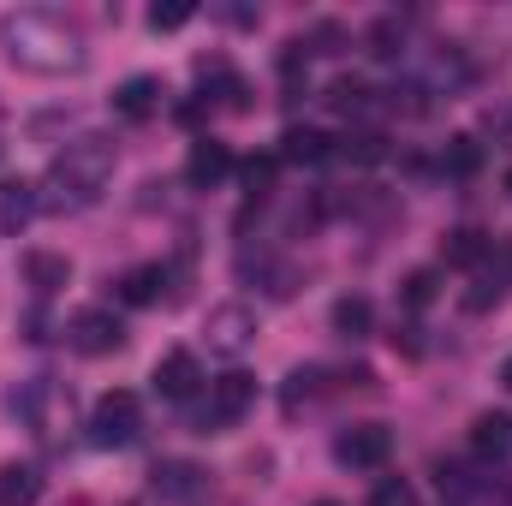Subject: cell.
I'll return each mask as SVG.
<instances>
[{"label":"cell","mask_w":512,"mask_h":506,"mask_svg":"<svg viewBox=\"0 0 512 506\" xmlns=\"http://www.w3.org/2000/svg\"><path fill=\"white\" fill-rule=\"evenodd\" d=\"M507 191H512V173H507Z\"/></svg>","instance_id":"cell-35"},{"label":"cell","mask_w":512,"mask_h":506,"mask_svg":"<svg viewBox=\"0 0 512 506\" xmlns=\"http://www.w3.org/2000/svg\"><path fill=\"white\" fill-rule=\"evenodd\" d=\"M0 54L18 66V72H36V78H66V72H84L90 60V42L84 30L66 18V12H48V6H18L0 18Z\"/></svg>","instance_id":"cell-1"},{"label":"cell","mask_w":512,"mask_h":506,"mask_svg":"<svg viewBox=\"0 0 512 506\" xmlns=\"http://www.w3.org/2000/svg\"><path fill=\"white\" fill-rule=\"evenodd\" d=\"M203 334H209V352L215 358H245L256 346V310L251 304H215Z\"/></svg>","instance_id":"cell-7"},{"label":"cell","mask_w":512,"mask_h":506,"mask_svg":"<svg viewBox=\"0 0 512 506\" xmlns=\"http://www.w3.org/2000/svg\"><path fill=\"white\" fill-rule=\"evenodd\" d=\"M483 167V143L477 137H453L447 143V173H477Z\"/></svg>","instance_id":"cell-28"},{"label":"cell","mask_w":512,"mask_h":506,"mask_svg":"<svg viewBox=\"0 0 512 506\" xmlns=\"http://www.w3.org/2000/svg\"><path fill=\"white\" fill-rule=\"evenodd\" d=\"M328 322H334V334H346V340H364V334H370V322H376V310H370V298H334Z\"/></svg>","instance_id":"cell-19"},{"label":"cell","mask_w":512,"mask_h":506,"mask_svg":"<svg viewBox=\"0 0 512 506\" xmlns=\"http://www.w3.org/2000/svg\"><path fill=\"white\" fill-rule=\"evenodd\" d=\"M36 185L30 179H0V239H18L36 221Z\"/></svg>","instance_id":"cell-12"},{"label":"cell","mask_w":512,"mask_h":506,"mask_svg":"<svg viewBox=\"0 0 512 506\" xmlns=\"http://www.w3.org/2000/svg\"><path fill=\"white\" fill-rule=\"evenodd\" d=\"M251 405H256V376H245V370L215 376L209 381V393H203V411H197V435H221V429H233Z\"/></svg>","instance_id":"cell-3"},{"label":"cell","mask_w":512,"mask_h":506,"mask_svg":"<svg viewBox=\"0 0 512 506\" xmlns=\"http://www.w3.org/2000/svg\"><path fill=\"white\" fill-rule=\"evenodd\" d=\"M501 387H507V393H512V358H507V364H501Z\"/></svg>","instance_id":"cell-33"},{"label":"cell","mask_w":512,"mask_h":506,"mask_svg":"<svg viewBox=\"0 0 512 506\" xmlns=\"http://www.w3.org/2000/svg\"><path fill=\"white\" fill-rule=\"evenodd\" d=\"M161 78H149V72H137V78H126L120 90H114V114L120 120H131V126H143V120H155L161 114Z\"/></svg>","instance_id":"cell-11"},{"label":"cell","mask_w":512,"mask_h":506,"mask_svg":"<svg viewBox=\"0 0 512 506\" xmlns=\"http://www.w3.org/2000/svg\"><path fill=\"white\" fill-rule=\"evenodd\" d=\"M221 18H227V24H256L251 6H221Z\"/></svg>","instance_id":"cell-32"},{"label":"cell","mask_w":512,"mask_h":506,"mask_svg":"<svg viewBox=\"0 0 512 506\" xmlns=\"http://www.w3.org/2000/svg\"><path fill=\"white\" fill-rule=\"evenodd\" d=\"M191 18H197L191 0H167V6L155 0V6H149V30H179V24H191Z\"/></svg>","instance_id":"cell-27"},{"label":"cell","mask_w":512,"mask_h":506,"mask_svg":"<svg viewBox=\"0 0 512 506\" xmlns=\"http://www.w3.org/2000/svg\"><path fill=\"white\" fill-rule=\"evenodd\" d=\"M489 304H501V274H495V280H489V274H477V286L465 292V310H471V316H483Z\"/></svg>","instance_id":"cell-30"},{"label":"cell","mask_w":512,"mask_h":506,"mask_svg":"<svg viewBox=\"0 0 512 506\" xmlns=\"http://www.w3.org/2000/svg\"><path fill=\"white\" fill-rule=\"evenodd\" d=\"M310 506H340V501H310Z\"/></svg>","instance_id":"cell-34"},{"label":"cell","mask_w":512,"mask_h":506,"mask_svg":"<svg viewBox=\"0 0 512 506\" xmlns=\"http://www.w3.org/2000/svg\"><path fill=\"white\" fill-rule=\"evenodd\" d=\"M399 304H405V310L435 304V268H411V274H405V286H399Z\"/></svg>","instance_id":"cell-25"},{"label":"cell","mask_w":512,"mask_h":506,"mask_svg":"<svg viewBox=\"0 0 512 506\" xmlns=\"http://www.w3.org/2000/svg\"><path fill=\"white\" fill-rule=\"evenodd\" d=\"M328 155H334V137L316 126H286L280 149H274V161H292V167H322Z\"/></svg>","instance_id":"cell-13"},{"label":"cell","mask_w":512,"mask_h":506,"mask_svg":"<svg viewBox=\"0 0 512 506\" xmlns=\"http://www.w3.org/2000/svg\"><path fill=\"white\" fill-rule=\"evenodd\" d=\"M441 256H447L453 268H477V262L489 256V239H483L477 227H453V233L441 239Z\"/></svg>","instance_id":"cell-20"},{"label":"cell","mask_w":512,"mask_h":506,"mask_svg":"<svg viewBox=\"0 0 512 506\" xmlns=\"http://www.w3.org/2000/svg\"><path fill=\"white\" fill-rule=\"evenodd\" d=\"M393 352H405V358H417V352H423V340H417V328H393Z\"/></svg>","instance_id":"cell-31"},{"label":"cell","mask_w":512,"mask_h":506,"mask_svg":"<svg viewBox=\"0 0 512 506\" xmlns=\"http://www.w3.org/2000/svg\"><path fill=\"white\" fill-rule=\"evenodd\" d=\"M435 477H441V495H447L453 506H465V501H477V495H483V489L471 483V471H465V465H441Z\"/></svg>","instance_id":"cell-26"},{"label":"cell","mask_w":512,"mask_h":506,"mask_svg":"<svg viewBox=\"0 0 512 506\" xmlns=\"http://www.w3.org/2000/svg\"><path fill=\"white\" fill-rule=\"evenodd\" d=\"M72 506H90V501H72Z\"/></svg>","instance_id":"cell-36"},{"label":"cell","mask_w":512,"mask_h":506,"mask_svg":"<svg viewBox=\"0 0 512 506\" xmlns=\"http://www.w3.org/2000/svg\"><path fill=\"white\" fill-rule=\"evenodd\" d=\"M155 393L161 399H197L203 393V370H197V358L191 352H167V358H155Z\"/></svg>","instance_id":"cell-9"},{"label":"cell","mask_w":512,"mask_h":506,"mask_svg":"<svg viewBox=\"0 0 512 506\" xmlns=\"http://www.w3.org/2000/svg\"><path fill=\"white\" fill-rule=\"evenodd\" d=\"M387 453H393V429L387 423H352L334 435V459L346 471H382Z\"/></svg>","instance_id":"cell-6"},{"label":"cell","mask_w":512,"mask_h":506,"mask_svg":"<svg viewBox=\"0 0 512 506\" xmlns=\"http://www.w3.org/2000/svg\"><path fill=\"white\" fill-rule=\"evenodd\" d=\"M328 108L346 114V120H364V114L376 108V90H370L364 78H334V84H328Z\"/></svg>","instance_id":"cell-17"},{"label":"cell","mask_w":512,"mask_h":506,"mask_svg":"<svg viewBox=\"0 0 512 506\" xmlns=\"http://www.w3.org/2000/svg\"><path fill=\"white\" fill-rule=\"evenodd\" d=\"M471 447H477L483 459H501V453H512V417H501V411H483V417L471 423Z\"/></svg>","instance_id":"cell-18"},{"label":"cell","mask_w":512,"mask_h":506,"mask_svg":"<svg viewBox=\"0 0 512 506\" xmlns=\"http://www.w3.org/2000/svg\"><path fill=\"white\" fill-rule=\"evenodd\" d=\"M274 167H280L274 155H251V161L239 167V185H245V203H262V197L274 191Z\"/></svg>","instance_id":"cell-22"},{"label":"cell","mask_w":512,"mask_h":506,"mask_svg":"<svg viewBox=\"0 0 512 506\" xmlns=\"http://www.w3.org/2000/svg\"><path fill=\"white\" fill-rule=\"evenodd\" d=\"M227 173H233V149H227L221 137H197L191 155H185V185H191V191H215Z\"/></svg>","instance_id":"cell-8"},{"label":"cell","mask_w":512,"mask_h":506,"mask_svg":"<svg viewBox=\"0 0 512 506\" xmlns=\"http://www.w3.org/2000/svg\"><path fill=\"white\" fill-rule=\"evenodd\" d=\"M161 286H167V268H161V262H137V268L120 274V286H114V292H120V304H137V310H143V304H155V298H161Z\"/></svg>","instance_id":"cell-15"},{"label":"cell","mask_w":512,"mask_h":506,"mask_svg":"<svg viewBox=\"0 0 512 506\" xmlns=\"http://www.w3.org/2000/svg\"><path fill=\"white\" fill-rule=\"evenodd\" d=\"M334 155H346V161H358V167H376L387 149H382V131H370V126H358V131H346L340 143H334Z\"/></svg>","instance_id":"cell-21"},{"label":"cell","mask_w":512,"mask_h":506,"mask_svg":"<svg viewBox=\"0 0 512 506\" xmlns=\"http://www.w3.org/2000/svg\"><path fill=\"white\" fill-rule=\"evenodd\" d=\"M316 393H322V370H316V364H304V370H292V376H286L280 405H286V411H298V405H304V399H316Z\"/></svg>","instance_id":"cell-24"},{"label":"cell","mask_w":512,"mask_h":506,"mask_svg":"<svg viewBox=\"0 0 512 506\" xmlns=\"http://www.w3.org/2000/svg\"><path fill=\"white\" fill-rule=\"evenodd\" d=\"M364 42H370L376 60H393V54L405 48V24H399V18H376V24L364 30Z\"/></svg>","instance_id":"cell-23"},{"label":"cell","mask_w":512,"mask_h":506,"mask_svg":"<svg viewBox=\"0 0 512 506\" xmlns=\"http://www.w3.org/2000/svg\"><path fill=\"white\" fill-rule=\"evenodd\" d=\"M370 506H423V501H417V489H411L405 477H387V483H376Z\"/></svg>","instance_id":"cell-29"},{"label":"cell","mask_w":512,"mask_h":506,"mask_svg":"<svg viewBox=\"0 0 512 506\" xmlns=\"http://www.w3.org/2000/svg\"><path fill=\"white\" fill-rule=\"evenodd\" d=\"M24 280L36 286V298H54V292L72 280V262H66L60 251H30L24 256Z\"/></svg>","instance_id":"cell-14"},{"label":"cell","mask_w":512,"mask_h":506,"mask_svg":"<svg viewBox=\"0 0 512 506\" xmlns=\"http://www.w3.org/2000/svg\"><path fill=\"white\" fill-rule=\"evenodd\" d=\"M114 161H120L114 137H96V131L72 137V143L48 161V173H42V185H36V203H42L48 215L96 209L102 191H108V179H114Z\"/></svg>","instance_id":"cell-2"},{"label":"cell","mask_w":512,"mask_h":506,"mask_svg":"<svg viewBox=\"0 0 512 506\" xmlns=\"http://www.w3.org/2000/svg\"><path fill=\"white\" fill-rule=\"evenodd\" d=\"M137 429H143V405H137V393L114 387V393L96 399V411H90V441H96V447H131Z\"/></svg>","instance_id":"cell-5"},{"label":"cell","mask_w":512,"mask_h":506,"mask_svg":"<svg viewBox=\"0 0 512 506\" xmlns=\"http://www.w3.org/2000/svg\"><path fill=\"white\" fill-rule=\"evenodd\" d=\"M155 495L161 501H197V495H209V471L191 465V459H161L155 465Z\"/></svg>","instance_id":"cell-10"},{"label":"cell","mask_w":512,"mask_h":506,"mask_svg":"<svg viewBox=\"0 0 512 506\" xmlns=\"http://www.w3.org/2000/svg\"><path fill=\"white\" fill-rule=\"evenodd\" d=\"M66 346L78 358H114V352H126V322L108 304H90V310H78L66 322Z\"/></svg>","instance_id":"cell-4"},{"label":"cell","mask_w":512,"mask_h":506,"mask_svg":"<svg viewBox=\"0 0 512 506\" xmlns=\"http://www.w3.org/2000/svg\"><path fill=\"white\" fill-rule=\"evenodd\" d=\"M42 501V471L36 465H0V506H36Z\"/></svg>","instance_id":"cell-16"}]
</instances>
